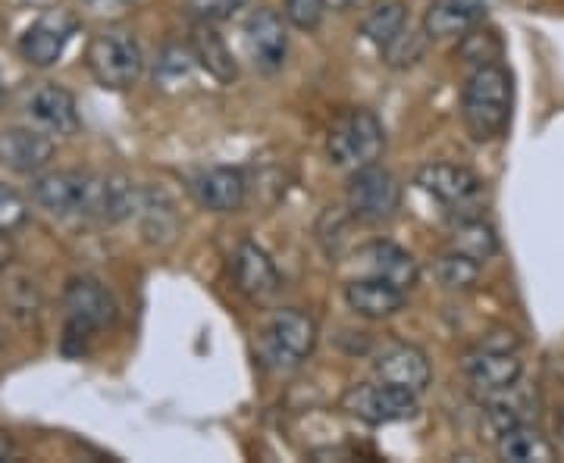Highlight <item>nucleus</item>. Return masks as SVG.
Instances as JSON below:
<instances>
[{"label": "nucleus", "mask_w": 564, "mask_h": 463, "mask_svg": "<svg viewBox=\"0 0 564 463\" xmlns=\"http://www.w3.org/2000/svg\"><path fill=\"white\" fill-rule=\"evenodd\" d=\"M514 85L511 73L502 63L477 66L462 88V117L474 142H496L502 139L511 122Z\"/></svg>", "instance_id": "1"}, {"label": "nucleus", "mask_w": 564, "mask_h": 463, "mask_svg": "<svg viewBox=\"0 0 564 463\" xmlns=\"http://www.w3.org/2000/svg\"><path fill=\"white\" fill-rule=\"evenodd\" d=\"M110 176L95 173H47L32 181V198L57 217H101L107 213Z\"/></svg>", "instance_id": "2"}, {"label": "nucleus", "mask_w": 564, "mask_h": 463, "mask_svg": "<svg viewBox=\"0 0 564 463\" xmlns=\"http://www.w3.org/2000/svg\"><path fill=\"white\" fill-rule=\"evenodd\" d=\"M386 151L383 122L370 110H348L343 120L329 129L326 154L339 169H364L377 163Z\"/></svg>", "instance_id": "3"}, {"label": "nucleus", "mask_w": 564, "mask_h": 463, "mask_svg": "<svg viewBox=\"0 0 564 463\" xmlns=\"http://www.w3.org/2000/svg\"><path fill=\"white\" fill-rule=\"evenodd\" d=\"M88 69L98 79V85L110 88V91H126L132 88L141 76V47L135 35L129 29H104L98 32L91 44H88Z\"/></svg>", "instance_id": "4"}, {"label": "nucleus", "mask_w": 564, "mask_h": 463, "mask_svg": "<svg viewBox=\"0 0 564 463\" xmlns=\"http://www.w3.org/2000/svg\"><path fill=\"white\" fill-rule=\"evenodd\" d=\"M521 342L514 339V332H492L484 342L477 344L467 357H464V373L470 385L484 395H496L511 385L521 383L524 363L518 357Z\"/></svg>", "instance_id": "5"}, {"label": "nucleus", "mask_w": 564, "mask_h": 463, "mask_svg": "<svg viewBox=\"0 0 564 463\" xmlns=\"http://www.w3.org/2000/svg\"><path fill=\"white\" fill-rule=\"evenodd\" d=\"M314 344H317V322L304 310L289 307V310H276L267 322L261 354L276 370H295L314 354Z\"/></svg>", "instance_id": "6"}, {"label": "nucleus", "mask_w": 564, "mask_h": 463, "mask_svg": "<svg viewBox=\"0 0 564 463\" xmlns=\"http://www.w3.org/2000/svg\"><path fill=\"white\" fill-rule=\"evenodd\" d=\"M417 185L433 201H440L452 213V220L480 217L484 203V179L458 163H430L417 173Z\"/></svg>", "instance_id": "7"}, {"label": "nucleus", "mask_w": 564, "mask_h": 463, "mask_svg": "<svg viewBox=\"0 0 564 463\" xmlns=\"http://www.w3.org/2000/svg\"><path fill=\"white\" fill-rule=\"evenodd\" d=\"M402 203V185L399 179L370 163L364 169H355L351 173V185H348V210L364 222H386L395 217Z\"/></svg>", "instance_id": "8"}, {"label": "nucleus", "mask_w": 564, "mask_h": 463, "mask_svg": "<svg viewBox=\"0 0 564 463\" xmlns=\"http://www.w3.org/2000/svg\"><path fill=\"white\" fill-rule=\"evenodd\" d=\"M63 307H66V342H73V339L85 342L91 332L110 326L117 317V307H113V298L107 295V288L88 276H79L66 285Z\"/></svg>", "instance_id": "9"}, {"label": "nucleus", "mask_w": 564, "mask_h": 463, "mask_svg": "<svg viewBox=\"0 0 564 463\" xmlns=\"http://www.w3.org/2000/svg\"><path fill=\"white\" fill-rule=\"evenodd\" d=\"M343 407L370 426L402 423L417 414V395L395 388V385H351L345 392Z\"/></svg>", "instance_id": "10"}, {"label": "nucleus", "mask_w": 564, "mask_h": 463, "mask_svg": "<svg viewBox=\"0 0 564 463\" xmlns=\"http://www.w3.org/2000/svg\"><path fill=\"white\" fill-rule=\"evenodd\" d=\"M25 117L35 122V129L47 135H76L79 132V110L76 98L54 81H41L29 91L22 103Z\"/></svg>", "instance_id": "11"}, {"label": "nucleus", "mask_w": 564, "mask_h": 463, "mask_svg": "<svg viewBox=\"0 0 564 463\" xmlns=\"http://www.w3.org/2000/svg\"><path fill=\"white\" fill-rule=\"evenodd\" d=\"M76 35V22L63 10H47L44 16L32 22L20 38L22 60L32 66H54L61 60L69 38Z\"/></svg>", "instance_id": "12"}, {"label": "nucleus", "mask_w": 564, "mask_h": 463, "mask_svg": "<svg viewBox=\"0 0 564 463\" xmlns=\"http://www.w3.org/2000/svg\"><path fill=\"white\" fill-rule=\"evenodd\" d=\"M245 47L251 63L261 73H276L285 60L289 38H285V25L273 10H251V16L245 20Z\"/></svg>", "instance_id": "13"}, {"label": "nucleus", "mask_w": 564, "mask_h": 463, "mask_svg": "<svg viewBox=\"0 0 564 463\" xmlns=\"http://www.w3.org/2000/svg\"><path fill=\"white\" fill-rule=\"evenodd\" d=\"M492 0H430L423 13L426 38H462L484 20Z\"/></svg>", "instance_id": "14"}, {"label": "nucleus", "mask_w": 564, "mask_h": 463, "mask_svg": "<svg viewBox=\"0 0 564 463\" xmlns=\"http://www.w3.org/2000/svg\"><path fill=\"white\" fill-rule=\"evenodd\" d=\"M377 376H380V383L404 388L411 395H421L423 388L430 385V379H433V370H430V361H426V354H423L421 348H414V344H392L377 361Z\"/></svg>", "instance_id": "15"}, {"label": "nucleus", "mask_w": 564, "mask_h": 463, "mask_svg": "<svg viewBox=\"0 0 564 463\" xmlns=\"http://www.w3.org/2000/svg\"><path fill=\"white\" fill-rule=\"evenodd\" d=\"M358 263H361L364 276H370V279H383V283L395 285V288H414L417 285V276H421V269H417V261L402 251L399 244H389V242H373L361 247V254H358Z\"/></svg>", "instance_id": "16"}, {"label": "nucleus", "mask_w": 564, "mask_h": 463, "mask_svg": "<svg viewBox=\"0 0 564 463\" xmlns=\"http://www.w3.org/2000/svg\"><path fill=\"white\" fill-rule=\"evenodd\" d=\"M54 157V142L41 129H3L0 163L13 173H39Z\"/></svg>", "instance_id": "17"}, {"label": "nucleus", "mask_w": 564, "mask_h": 463, "mask_svg": "<svg viewBox=\"0 0 564 463\" xmlns=\"http://www.w3.org/2000/svg\"><path fill=\"white\" fill-rule=\"evenodd\" d=\"M232 276L239 291L248 295L251 301H267L280 291V273L273 261L267 257V251L258 244L245 242L236 247V257H232Z\"/></svg>", "instance_id": "18"}, {"label": "nucleus", "mask_w": 564, "mask_h": 463, "mask_svg": "<svg viewBox=\"0 0 564 463\" xmlns=\"http://www.w3.org/2000/svg\"><path fill=\"white\" fill-rule=\"evenodd\" d=\"M192 191H195V198L207 210H214V213H236L245 203L248 181L232 166H214V169H204L202 176L192 181Z\"/></svg>", "instance_id": "19"}, {"label": "nucleus", "mask_w": 564, "mask_h": 463, "mask_svg": "<svg viewBox=\"0 0 564 463\" xmlns=\"http://www.w3.org/2000/svg\"><path fill=\"white\" fill-rule=\"evenodd\" d=\"M345 301L355 313H361L367 320H383V317H392L395 310H402L404 291L395 288V285L383 283V279H355L345 288Z\"/></svg>", "instance_id": "20"}, {"label": "nucleus", "mask_w": 564, "mask_h": 463, "mask_svg": "<svg viewBox=\"0 0 564 463\" xmlns=\"http://www.w3.org/2000/svg\"><path fill=\"white\" fill-rule=\"evenodd\" d=\"M192 54L207 69V76H214L220 85H232L236 76H239V66L232 60V51L226 47V41L214 29V22H195V29H192Z\"/></svg>", "instance_id": "21"}, {"label": "nucleus", "mask_w": 564, "mask_h": 463, "mask_svg": "<svg viewBox=\"0 0 564 463\" xmlns=\"http://www.w3.org/2000/svg\"><path fill=\"white\" fill-rule=\"evenodd\" d=\"M496 451H499L502 461L511 463L555 461V444L549 442L533 423H518L502 429L499 442H496Z\"/></svg>", "instance_id": "22"}, {"label": "nucleus", "mask_w": 564, "mask_h": 463, "mask_svg": "<svg viewBox=\"0 0 564 463\" xmlns=\"http://www.w3.org/2000/svg\"><path fill=\"white\" fill-rule=\"evenodd\" d=\"M452 251L464 254L467 261L486 263L499 254V235L496 229L484 220V217H462L452 225V235H448Z\"/></svg>", "instance_id": "23"}, {"label": "nucleus", "mask_w": 564, "mask_h": 463, "mask_svg": "<svg viewBox=\"0 0 564 463\" xmlns=\"http://www.w3.org/2000/svg\"><path fill=\"white\" fill-rule=\"evenodd\" d=\"M135 217L141 220V232H144L151 242H173V235H176V229H180L173 201H170L163 191H154V188H141Z\"/></svg>", "instance_id": "24"}, {"label": "nucleus", "mask_w": 564, "mask_h": 463, "mask_svg": "<svg viewBox=\"0 0 564 463\" xmlns=\"http://www.w3.org/2000/svg\"><path fill=\"white\" fill-rule=\"evenodd\" d=\"M404 29V3L402 0H386L380 7H373V13L364 20L361 32L370 44H377L383 51L389 41L395 38Z\"/></svg>", "instance_id": "25"}, {"label": "nucleus", "mask_w": 564, "mask_h": 463, "mask_svg": "<svg viewBox=\"0 0 564 463\" xmlns=\"http://www.w3.org/2000/svg\"><path fill=\"white\" fill-rule=\"evenodd\" d=\"M477 273H480V263L467 261L458 251H448V254L440 257V263H436V279H440L445 288H452V291L470 288V285L477 283Z\"/></svg>", "instance_id": "26"}, {"label": "nucleus", "mask_w": 564, "mask_h": 463, "mask_svg": "<svg viewBox=\"0 0 564 463\" xmlns=\"http://www.w3.org/2000/svg\"><path fill=\"white\" fill-rule=\"evenodd\" d=\"M421 54L423 38L417 32H411V29H402V32L383 47V57L389 66H411V63L421 60Z\"/></svg>", "instance_id": "27"}, {"label": "nucleus", "mask_w": 564, "mask_h": 463, "mask_svg": "<svg viewBox=\"0 0 564 463\" xmlns=\"http://www.w3.org/2000/svg\"><path fill=\"white\" fill-rule=\"evenodd\" d=\"M323 7H326L323 0H285V20L302 32H311L321 25Z\"/></svg>", "instance_id": "28"}, {"label": "nucleus", "mask_w": 564, "mask_h": 463, "mask_svg": "<svg viewBox=\"0 0 564 463\" xmlns=\"http://www.w3.org/2000/svg\"><path fill=\"white\" fill-rule=\"evenodd\" d=\"M185 7L192 10V16L204 22L229 20L236 10H242L245 0H185Z\"/></svg>", "instance_id": "29"}, {"label": "nucleus", "mask_w": 564, "mask_h": 463, "mask_svg": "<svg viewBox=\"0 0 564 463\" xmlns=\"http://www.w3.org/2000/svg\"><path fill=\"white\" fill-rule=\"evenodd\" d=\"M25 201L10 188V185H0V232H10L25 220Z\"/></svg>", "instance_id": "30"}, {"label": "nucleus", "mask_w": 564, "mask_h": 463, "mask_svg": "<svg viewBox=\"0 0 564 463\" xmlns=\"http://www.w3.org/2000/svg\"><path fill=\"white\" fill-rule=\"evenodd\" d=\"M192 69V60H188V51L185 47H166L161 57V79L163 81H176L185 79Z\"/></svg>", "instance_id": "31"}, {"label": "nucleus", "mask_w": 564, "mask_h": 463, "mask_svg": "<svg viewBox=\"0 0 564 463\" xmlns=\"http://www.w3.org/2000/svg\"><path fill=\"white\" fill-rule=\"evenodd\" d=\"M10 454H13V442H10L7 432H0V461H7Z\"/></svg>", "instance_id": "32"}, {"label": "nucleus", "mask_w": 564, "mask_h": 463, "mask_svg": "<svg viewBox=\"0 0 564 463\" xmlns=\"http://www.w3.org/2000/svg\"><path fill=\"white\" fill-rule=\"evenodd\" d=\"M326 7H333V10H345V7H351L355 0H323Z\"/></svg>", "instance_id": "33"}, {"label": "nucleus", "mask_w": 564, "mask_h": 463, "mask_svg": "<svg viewBox=\"0 0 564 463\" xmlns=\"http://www.w3.org/2000/svg\"><path fill=\"white\" fill-rule=\"evenodd\" d=\"M7 257H10V244H3L0 242V269L7 266Z\"/></svg>", "instance_id": "34"}, {"label": "nucleus", "mask_w": 564, "mask_h": 463, "mask_svg": "<svg viewBox=\"0 0 564 463\" xmlns=\"http://www.w3.org/2000/svg\"><path fill=\"white\" fill-rule=\"evenodd\" d=\"M558 439H562V442H564V410H562V414H558Z\"/></svg>", "instance_id": "35"}, {"label": "nucleus", "mask_w": 564, "mask_h": 463, "mask_svg": "<svg viewBox=\"0 0 564 463\" xmlns=\"http://www.w3.org/2000/svg\"><path fill=\"white\" fill-rule=\"evenodd\" d=\"M0 339H3V335H0Z\"/></svg>", "instance_id": "36"}]
</instances>
